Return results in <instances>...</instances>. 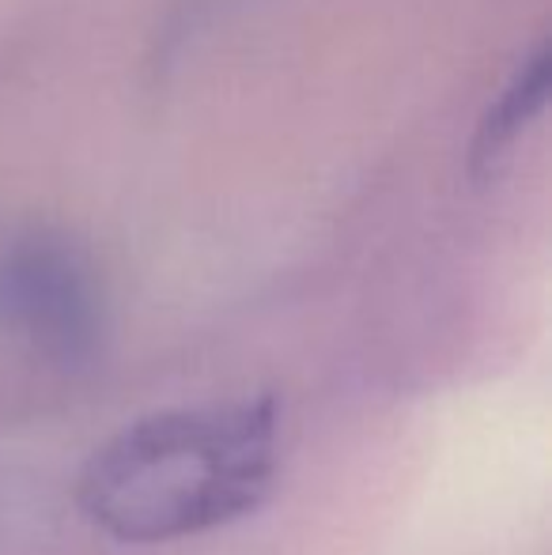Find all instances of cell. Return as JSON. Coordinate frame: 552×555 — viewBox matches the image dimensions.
Listing matches in <instances>:
<instances>
[{"instance_id":"2","label":"cell","mask_w":552,"mask_h":555,"mask_svg":"<svg viewBox=\"0 0 552 555\" xmlns=\"http://www.w3.org/2000/svg\"><path fill=\"white\" fill-rule=\"evenodd\" d=\"M0 314L61 371H80L103 348V287L88 257L57 234H27L4 254Z\"/></svg>"},{"instance_id":"3","label":"cell","mask_w":552,"mask_h":555,"mask_svg":"<svg viewBox=\"0 0 552 555\" xmlns=\"http://www.w3.org/2000/svg\"><path fill=\"white\" fill-rule=\"evenodd\" d=\"M549 88H552V53L541 46V50L511 76V83L496 95V103L480 117L477 137H473V152H470L473 175H492L496 163L508 159L515 140L530 129L534 117L545 111Z\"/></svg>"},{"instance_id":"1","label":"cell","mask_w":552,"mask_h":555,"mask_svg":"<svg viewBox=\"0 0 552 555\" xmlns=\"http://www.w3.org/2000/svg\"><path fill=\"white\" fill-rule=\"evenodd\" d=\"M284 461L273 393L175 404L118 427L76 476L80 514L118 544H170L258 514Z\"/></svg>"}]
</instances>
